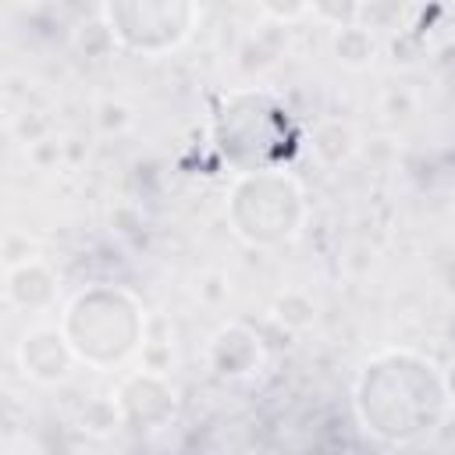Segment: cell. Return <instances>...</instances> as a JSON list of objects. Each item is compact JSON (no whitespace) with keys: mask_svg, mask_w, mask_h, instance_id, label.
<instances>
[{"mask_svg":"<svg viewBox=\"0 0 455 455\" xmlns=\"http://www.w3.org/2000/svg\"><path fill=\"white\" fill-rule=\"evenodd\" d=\"M270 316L274 323H281L284 331L299 334V331H309L316 323V302L309 291L302 288H284L274 302H270Z\"/></svg>","mask_w":455,"mask_h":455,"instance_id":"8fae6325","label":"cell"},{"mask_svg":"<svg viewBox=\"0 0 455 455\" xmlns=\"http://www.w3.org/2000/svg\"><path fill=\"white\" fill-rule=\"evenodd\" d=\"M36 256V245L28 242V235H21V231H7V238H4V267H18V263H25V259H32Z\"/></svg>","mask_w":455,"mask_h":455,"instance_id":"ac0fdd59","label":"cell"},{"mask_svg":"<svg viewBox=\"0 0 455 455\" xmlns=\"http://www.w3.org/2000/svg\"><path fill=\"white\" fill-rule=\"evenodd\" d=\"M331 53L341 68H352V71H363L377 60L380 53V43L377 36L363 25V21H352V25H341V28H331Z\"/></svg>","mask_w":455,"mask_h":455,"instance_id":"30bf717a","label":"cell"},{"mask_svg":"<svg viewBox=\"0 0 455 455\" xmlns=\"http://www.w3.org/2000/svg\"><path fill=\"white\" fill-rule=\"evenodd\" d=\"M441 380H444V395H448V402H455V359L441 370Z\"/></svg>","mask_w":455,"mask_h":455,"instance_id":"ffe728a7","label":"cell"},{"mask_svg":"<svg viewBox=\"0 0 455 455\" xmlns=\"http://www.w3.org/2000/svg\"><path fill=\"white\" fill-rule=\"evenodd\" d=\"M124 427V412L117 395H92L82 409H78V430L92 434V437H107L114 430Z\"/></svg>","mask_w":455,"mask_h":455,"instance_id":"7c38bea8","label":"cell"},{"mask_svg":"<svg viewBox=\"0 0 455 455\" xmlns=\"http://www.w3.org/2000/svg\"><path fill=\"white\" fill-rule=\"evenodd\" d=\"M359 149V135L348 121L341 117H323L316 121V128L309 132V153L323 164V167H338V164H348Z\"/></svg>","mask_w":455,"mask_h":455,"instance_id":"9c48e42d","label":"cell"},{"mask_svg":"<svg viewBox=\"0 0 455 455\" xmlns=\"http://www.w3.org/2000/svg\"><path fill=\"white\" fill-rule=\"evenodd\" d=\"M206 363L210 370L220 377V380H249L263 370L267 363V352H263V341L259 334L242 323V320H228L217 327V334L210 338V348H206Z\"/></svg>","mask_w":455,"mask_h":455,"instance_id":"52a82bcc","label":"cell"},{"mask_svg":"<svg viewBox=\"0 0 455 455\" xmlns=\"http://www.w3.org/2000/svg\"><path fill=\"white\" fill-rule=\"evenodd\" d=\"M199 299L210 302V306H220V302L228 299V277L217 274V270L203 274V281H199Z\"/></svg>","mask_w":455,"mask_h":455,"instance_id":"d6986e66","label":"cell"},{"mask_svg":"<svg viewBox=\"0 0 455 455\" xmlns=\"http://www.w3.org/2000/svg\"><path fill=\"white\" fill-rule=\"evenodd\" d=\"M128 124H132L128 103H121V100H100V103H96V128H100L103 135H117V132H124Z\"/></svg>","mask_w":455,"mask_h":455,"instance_id":"9a60e30c","label":"cell"},{"mask_svg":"<svg viewBox=\"0 0 455 455\" xmlns=\"http://www.w3.org/2000/svg\"><path fill=\"white\" fill-rule=\"evenodd\" d=\"M117 402L124 412V427L135 430H160L174 419V387L167 373H153L139 366L117 387Z\"/></svg>","mask_w":455,"mask_h":455,"instance_id":"8992f818","label":"cell"},{"mask_svg":"<svg viewBox=\"0 0 455 455\" xmlns=\"http://www.w3.org/2000/svg\"><path fill=\"white\" fill-rule=\"evenodd\" d=\"M14 355H18V370L28 380L46 384V387L64 384L71 377V370L78 366V355H75V348H71V341H68L60 323H36V327H28L21 334Z\"/></svg>","mask_w":455,"mask_h":455,"instance_id":"5b68a950","label":"cell"},{"mask_svg":"<svg viewBox=\"0 0 455 455\" xmlns=\"http://www.w3.org/2000/svg\"><path fill=\"white\" fill-rule=\"evenodd\" d=\"M259 7L277 25H291V21L309 14V0H259Z\"/></svg>","mask_w":455,"mask_h":455,"instance_id":"e0dca14e","label":"cell"},{"mask_svg":"<svg viewBox=\"0 0 455 455\" xmlns=\"http://www.w3.org/2000/svg\"><path fill=\"white\" fill-rule=\"evenodd\" d=\"M448 405L451 402L444 395L441 370L409 348L377 352L359 366L352 384V409L359 427L398 448L430 437L444 423Z\"/></svg>","mask_w":455,"mask_h":455,"instance_id":"6da1fadb","label":"cell"},{"mask_svg":"<svg viewBox=\"0 0 455 455\" xmlns=\"http://www.w3.org/2000/svg\"><path fill=\"white\" fill-rule=\"evenodd\" d=\"M110 39L139 53H164L185 43L196 21L192 0H103Z\"/></svg>","mask_w":455,"mask_h":455,"instance_id":"277c9868","label":"cell"},{"mask_svg":"<svg viewBox=\"0 0 455 455\" xmlns=\"http://www.w3.org/2000/svg\"><path fill=\"white\" fill-rule=\"evenodd\" d=\"M4 295L14 309L25 313H46L57 302V274L46 267V259L32 256L18 267H7L4 274Z\"/></svg>","mask_w":455,"mask_h":455,"instance_id":"ba28073f","label":"cell"},{"mask_svg":"<svg viewBox=\"0 0 455 455\" xmlns=\"http://www.w3.org/2000/svg\"><path fill=\"white\" fill-rule=\"evenodd\" d=\"M25 153H28V160H32L39 171H50V167H57V164H60L64 142H60V139H53V135H36V139H28Z\"/></svg>","mask_w":455,"mask_h":455,"instance_id":"2e32d148","label":"cell"},{"mask_svg":"<svg viewBox=\"0 0 455 455\" xmlns=\"http://www.w3.org/2000/svg\"><path fill=\"white\" fill-rule=\"evenodd\" d=\"M60 327L78 355L92 370H110L139 355L146 341V313L139 299L114 284H92L68 299Z\"/></svg>","mask_w":455,"mask_h":455,"instance_id":"7a4b0ae2","label":"cell"},{"mask_svg":"<svg viewBox=\"0 0 455 455\" xmlns=\"http://www.w3.org/2000/svg\"><path fill=\"white\" fill-rule=\"evenodd\" d=\"M309 11H313L323 25L341 28V25L359 21V14H363V0H309Z\"/></svg>","mask_w":455,"mask_h":455,"instance_id":"4fadbf2b","label":"cell"},{"mask_svg":"<svg viewBox=\"0 0 455 455\" xmlns=\"http://www.w3.org/2000/svg\"><path fill=\"white\" fill-rule=\"evenodd\" d=\"M228 220L231 231L252 249H277L299 238L306 228V188L288 171L252 167L228 192Z\"/></svg>","mask_w":455,"mask_h":455,"instance_id":"3957f363","label":"cell"},{"mask_svg":"<svg viewBox=\"0 0 455 455\" xmlns=\"http://www.w3.org/2000/svg\"><path fill=\"white\" fill-rule=\"evenodd\" d=\"M139 366L171 377V366H174V341H171V338H149V334H146V341H142V348H139Z\"/></svg>","mask_w":455,"mask_h":455,"instance_id":"5bb4252c","label":"cell"}]
</instances>
